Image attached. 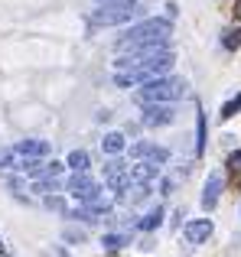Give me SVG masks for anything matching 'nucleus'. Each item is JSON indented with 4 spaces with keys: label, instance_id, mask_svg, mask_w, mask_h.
<instances>
[{
    "label": "nucleus",
    "instance_id": "1",
    "mask_svg": "<svg viewBox=\"0 0 241 257\" xmlns=\"http://www.w3.org/2000/svg\"><path fill=\"white\" fill-rule=\"evenodd\" d=\"M170 33H173V23L170 20H140L137 26L124 33L117 39V52H131V49H140V46H150V43H170Z\"/></svg>",
    "mask_w": 241,
    "mask_h": 257
},
{
    "label": "nucleus",
    "instance_id": "2",
    "mask_svg": "<svg viewBox=\"0 0 241 257\" xmlns=\"http://www.w3.org/2000/svg\"><path fill=\"white\" fill-rule=\"evenodd\" d=\"M189 85L183 78H170V75H160L153 82H147L144 88L137 91V101L140 104H173V101L186 98Z\"/></svg>",
    "mask_w": 241,
    "mask_h": 257
},
{
    "label": "nucleus",
    "instance_id": "3",
    "mask_svg": "<svg viewBox=\"0 0 241 257\" xmlns=\"http://www.w3.org/2000/svg\"><path fill=\"white\" fill-rule=\"evenodd\" d=\"M170 69H173V52H166V56L153 59V62H147V65H137V69H117V72H114V85H117V88L147 85V82H153V78L166 75Z\"/></svg>",
    "mask_w": 241,
    "mask_h": 257
},
{
    "label": "nucleus",
    "instance_id": "4",
    "mask_svg": "<svg viewBox=\"0 0 241 257\" xmlns=\"http://www.w3.org/2000/svg\"><path fill=\"white\" fill-rule=\"evenodd\" d=\"M137 0H104V7L91 10L88 23L91 26H117V23H127V20L137 17Z\"/></svg>",
    "mask_w": 241,
    "mask_h": 257
},
{
    "label": "nucleus",
    "instance_id": "5",
    "mask_svg": "<svg viewBox=\"0 0 241 257\" xmlns=\"http://www.w3.org/2000/svg\"><path fill=\"white\" fill-rule=\"evenodd\" d=\"M65 192H69L72 199H78V202H95V199H101V186H98L88 173H75L69 182H65Z\"/></svg>",
    "mask_w": 241,
    "mask_h": 257
},
{
    "label": "nucleus",
    "instance_id": "6",
    "mask_svg": "<svg viewBox=\"0 0 241 257\" xmlns=\"http://www.w3.org/2000/svg\"><path fill=\"white\" fill-rule=\"evenodd\" d=\"M173 120H176V111L170 104H144V114H140L144 127H166Z\"/></svg>",
    "mask_w": 241,
    "mask_h": 257
},
{
    "label": "nucleus",
    "instance_id": "7",
    "mask_svg": "<svg viewBox=\"0 0 241 257\" xmlns=\"http://www.w3.org/2000/svg\"><path fill=\"white\" fill-rule=\"evenodd\" d=\"M104 182L111 186V192H124L127 186H131V166H124L120 160H111V163H104Z\"/></svg>",
    "mask_w": 241,
    "mask_h": 257
},
{
    "label": "nucleus",
    "instance_id": "8",
    "mask_svg": "<svg viewBox=\"0 0 241 257\" xmlns=\"http://www.w3.org/2000/svg\"><path fill=\"white\" fill-rule=\"evenodd\" d=\"M183 234H186V244H205L212 238V221L209 218H192L183 228Z\"/></svg>",
    "mask_w": 241,
    "mask_h": 257
},
{
    "label": "nucleus",
    "instance_id": "9",
    "mask_svg": "<svg viewBox=\"0 0 241 257\" xmlns=\"http://www.w3.org/2000/svg\"><path fill=\"white\" fill-rule=\"evenodd\" d=\"M131 157L134 160H150V163H160V166H163L166 160H170V153H166L163 147H153V144H147V140H140V144L131 147Z\"/></svg>",
    "mask_w": 241,
    "mask_h": 257
},
{
    "label": "nucleus",
    "instance_id": "10",
    "mask_svg": "<svg viewBox=\"0 0 241 257\" xmlns=\"http://www.w3.org/2000/svg\"><path fill=\"white\" fill-rule=\"evenodd\" d=\"M222 186H225L222 173H212V176H209V182H205V189H202V208H205V212H212V208L218 205V195H222Z\"/></svg>",
    "mask_w": 241,
    "mask_h": 257
},
{
    "label": "nucleus",
    "instance_id": "11",
    "mask_svg": "<svg viewBox=\"0 0 241 257\" xmlns=\"http://www.w3.org/2000/svg\"><path fill=\"white\" fill-rule=\"evenodd\" d=\"M160 173V163H150V160H140L137 166H131V182H140V186H150Z\"/></svg>",
    "mask_w": 241,
    "mask_h": 257
},
{
    "label": "nucleus",
    "instance_id": "12",
    "mask_svg": "<svg viewBox=\"0 0 241 257\" xmlns=\"http://www.w3.org/2000/svg\"><path fill=\"white\" fill-rule=\"evenodd\" d=\"M17 150L26 153V157H46V153H49V144H46V140H20Z\"/></svg>",
    "mask_w": 241,
    "mask_h": 257
},
{
    "label": "nucleus",
    "instance_id": "13",
    "mask_svg": "<svg viewBox=\"0 0 241 257\" xmlns=\"http://www.w3.org/2000/svg\"><path fill=\"white\" fill-rule=\"evenodd\" d=\"M101 150L108 153V157H117L120 150H124V134H104V140H101Z\"/></svg>",
    "mask_w": 241,
    "mask_h": 257
},
{
    "label": "nucleus",
    "instance_id": "14",
    "mask_svg": "<svg viewBox=\"0 0 241 257\" xmlns=\"http://www.w3.org/2000/svg\"><path fill=\"white\" fill-rule=\"evenodd\" d=\"M88 166H91V160H88L85 150H72L69 153V170L72 173H88Z\"/></svg>",
    "mask_w": 241,
    "mask_h": 257
},
{
    "label": "nucleus",
    "instance_id": "15",
    "mask_svg": "<svg viewBox=\"0 0 241 257\" xmlns=\"http://www.w3.org/2000/svg\"><path fill=\"white\" fill-rule=\"evenodd\" d=\"M160 225H163V208H153V212H147L144 218L137 221L140 231H153V228H160Z\"/></svg>",
    "mask_w": 241,
    "mask_h": 257
},
{
    "label": "nucleus",
    "instance_id": "16",
    "mask_svg": "<svg viewBox=\"0 0 241 257\" xmlns=\"http://www.w3.org/2000/svg\"><path fill=\"white\" fill-rule=\"evenodd\" d=\"M238 111H241V91H238L231 101H225V104H222V114H218V117H222V120H228V117H235Z\"/></svg>",
    "mask_w": 241,
    "mask_h": 257
},
{
    "label": "nucleus",
    "instance_id": "17",
    "mask_svg": "<svg viewBox=\"0 0 241 257\" xmlns=\"http://www.w3.org/2000/svg\"><path fill=\"white\" fill-rule=\"evenodd\" d=\"M127 241H131L127 234H104V238H101V244L108 247V251H120V247H124Z\"/></svg>",
    "mask_w": 241,
    "mask_h": 257
},
{
    "label": "nucleus",
    "instance_id": "18",
    "mask_svg": "<svg viewBox=\"0 0 241 257\" xmlns=\"http://www.w3.org/2000/svg\"><path fill=\"white\" fill-rule=\"evenodd\" d=\"M199 134H196V157H202V150H205V114H199Z\"/></svg>",
    "mask_w": 241,
    "mask_h": 257
},
{
    "label": "nucleus",
    "instance_id": "19",
    "mask_svg": "<svg viewBox=\"0 0 241 257\" xmlns=\"http://www.w3.org/2000/svg\"><path fill=\"white\" fill-rule=\"evenodd\" d=\"M222 46H225V49H238V46H241V30L222 33Z\"/></svg>",
    "mask_w": 241,
    "mask_h": 257
},
{
    "label": "nucleus",
    "instance_id": "20",
    "mask_svg": "<svg viewBox=\"0 0 241 257\" xmlns=\"http://www.w3.org/2000/svg\"><path fill=\"white\" fill-rule=\"evenodd\" d=\"M228 170H231V173H241V147L228 157Z\"/></svg>",
    "mask_w": 241,
    "mask_h": 257
},
{
    "label": "nucleus",
    "instance_id": "21",
    "mask_svg": "<svg viewBox=\"0 0 241 257\" xmlns=\"http://www.w3.org/2000/svg\"><path fill=\"white\" fill-rule=\"evenodd\" d=\"M65 238H69V241H85V231H78V228H65Z\"/></svg>",
    "mask_w": 241,
    "mask_h": 257
},
{
    "label": "nucleus",
    "instance_id": "22",
    "mask_svg": "<svg viewBox=\"0 0 241 257\" xmlns=\"http://www.w3.org/2000/svg\"><path fill=\"white\" fill-rule=\"evenodd\" d=\"M46 257H69V254H65L62 247H49V251H46Z\"/></svg>",
    "mask_w": 241,
    "mask_h": 257
},
{
    "label": "nucleus",
    "instance_id": "23",
    "mask_svg": "<svg viewBox=\"0 0 241 257\" xmlns=\"http://www.w3.org/2000/svg\"><path fill=\"white\" fill-rule=\"evenodd\" d=\"M235 20H241V0H235Z\"/></svg>",
    "mask_w": 241,
    "mask_h": 257
},
{
    "label": "nucleus",
    "instance_id": "24",
    "mask_svg": "<svg viewBox=\"0 0 241 257\" xmlns=\"http://www.w3.org/2000/svg\"><path fill=\"white\" fill-rule=\"evenodd\" d=\"M0 254H4V241H0Z\"/></svg>",
    "mask_w": 241,
    "mask_h": 257
}]
</instances>
